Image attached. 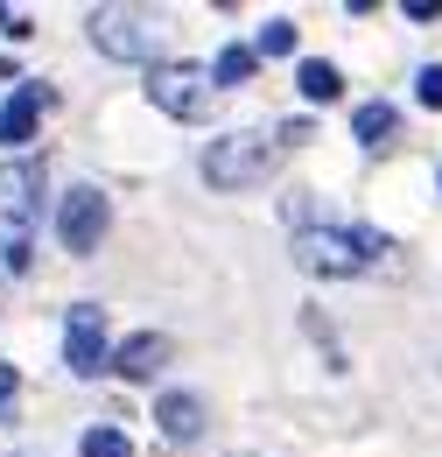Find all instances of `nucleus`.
Returning a JSON list of instances; mask_svg holds the SVG:
<instances>
[{"instance_id":"5","label":"nucleus","mask_w":442,"mask_h":457,"mask_svg":"<svg viewBox=\"0 0 442 457\" xmlns=\"http://www.w3.org/2000/svg\"><path fill=\"white\" fill-rule=\"evenodd\" d=\"M211 85H218V78H204L197 63H155V71H148V99H155L168 120H211V99H218Z\"/></svg>"},{"instance_id":"11","label":"nucleus","mask_w":442,"mask_h":457,"mask_svg":"<svg viewBox=\"0 0 442 457\" xmlns=\"http://www.w3.org/2000/svg\"><path fill=\"white\" fill-rule=\"evenodd\" d=\"M393 127H400V113H393L387 99H372V106H358V113H351V134H358V148H387Z\"/></svg>"},{"instance_id":"16","label":"nucleus","mask_w":442,"mask_h":457,"mask_svg":"<svg viewBox=\"0 0 442 457\" xmlns=\"http://www.w3.org/2000/svg\"><path fill=\"white\" fill-rule=\"evenodd\" d=\"M414 92H422V106H436V113H442V63H429V71L414 78Z\"/></svg>"},{"instance_id":"17","label":"nucleus","mask_w":442,"mask_h":457,"mask_svg":"<svg viewBox=\"0 0 442 457\" xmlns=\"http://www.w3.org/2000/svg\"><path fill=\"white\" fill-rule=\"evenodd\" d=\"M0 36H14V43H29V36H36V21H29V14H14V7H0Z\"/></svg>"},{"instance_id":"2","label":"nucleus","mask_w":442,"mask_h":457,"mask_svg":"<svg viewBox=\"0 0 442 457\" xmlns=\"http://www.w3.org/2000/svg\"><path fill=\"white\" fill-rule=\"evenodd\" d=\"M36 219H43V170H36V162H7V170H0V268H7V275L29 268Z\"/></svg>"},{"instance_id":"18","label":"nucleus","mask_w":442,"mask_h":457,"mask_svg":"<svg viewBox=\"0 0 442 457\" xmlns=\"http://www.w3.org/2000/svg\"><path fill=\"white\" fill-rule=\"evenodd\" d=\"M14 387H21V380H14V366H0V408L14 401Z\"/></svg>"},{"instance_id":"6","label":"nucleus","mask_w":442,"mask_h":457,"mask_svg":"<svg viewBox=\"0 0 442 457\" xmlns=\"http://www.w3.org/2000/svg\"><path fill=\"white\" fill-rule=\"evenodd\" d=\"M63 366H70L78 380H99V373H112L106 310H99V303H70V317H63Z\"/></svg>"},{"instance_id":"3","label":"nucleus","mask_w":442,"mask_h":457,"mask_svg":"<svg viewBox=\"0 0 442 457\" xmlns=\"http://www.w3.org/2000/svg\"><path fill=\"white\" fill-rule=\"evenodd\" d=\"M281 155H288L281 134H218L204 148V183L211 190H253L281 170Z\"/></svg>"},{"instance_id":"10","label":"nucleus","mask_w":442,"mask_h":457,"mask_svg":"<svg viewBox=\"0 0 442 457\" xmlns=\"http://www.w3.org/2000/svg\"><path fill=\"white\" fill-rule=\"evenodd\" d=\"M155 422H162L168 444H197V436H204V401L197 395H162L155 401Z\"/></svg>"},{"instance_id":"4","label":"nucleus","mask_w":442,"mask_h":457,"mask_svg":"<svg viewBox=\"0 0 442 457\" xmlns=\"http://www.w3.org/2000/svg\"><path fill=\"white\" fill-rule=\"evenodd\" d=\"M106 226H112L106 190H99V183H70L63 204H56V239H63L70 253H99V246H106Z\"/></svg>"},{"instance_id":"7","label":"nucleus","mask_w":442,"mask_h":457,"mask_svg":"<svg viewBox=\"0 0 442 457\" xmlns=\"http://www.w3.org/2000/svg\"><path fill=\"white\" fill-rule=\"evenodd\" d=\"M92 43H99L106 57H134V63L155 50L148 21H141V14H127V7H99V14H92Z\"/></svg>"},{"instance_id":"13","label":"nucleus","mask_w":442,"mask_h":457,"mask_svg":"<svg viewBox=\"0 0 442 457\" xmlns=\"http://www.w3.org/2000/svg\"><path fill=\"white\" fill-rule=\"evenodd\" d=\"M211 71H218V85H246V78L260 71V50H253V43H225Z\"/></svg>"},{"instance_id":"1","label":"nucleus","mask_w":442,"mask_h":457,"mask_svg":"<svg viewBox=\"0 0 442 457\" xmlns=\"http://www.w3.org/2000/svg\"><path fill=\"white\" fill-rule=\"evenodd\" d=\"M380 232L372 226H295V268L302 275H323V282H344V275H365L380 261Z\"/></svg>"},{"instance_id":"12","label":"nucleus","mask_w":442,"mask_h":457,"mask_svg":"<svg viewBox=\"0 0 442 457\" xmlns=\"http://www.w3.org/2000/svg\"><path fill=\"white\" fill-rule=\"evenodd\" d=\"M295 85H302V99H316V106L344 92V78H337V63H323V57H309V63H302V71H295Z\"/></svg>"},{"instance_id":"15","label":"nucleus","mask_w":442,"mask_h":457,"mask_svg":"<svg viewBox=\"0 0 442 457\" xmlns=\"http://www.w3.org/2000/svg\"><path fill=\"white\" fill-rule=\"evenodd\" d=\"M253 50H260V57H288V50H295V21H267Z\"/></svg>"},{"instance_id":"8","label":"nucleus","mask_w":442,"mask_h":457,"mask_svg":"<svg viewBox=\"0 0 442 457\" xmlns=\"http://www.w3.org/2000/svg\"><path fill=\"white\" fill-rule=\"evenodd\" d=\"M168 359H176V345H168L162 331H134V338L112 345V373H119V380H155Z\"/></svg>"},{"instance_id":"14","label":"nucleus","mask_w":442,"mask_h":457,"mask_svg":"<svg viewBox=\"0 0 442 457\" xmlns=\"http://www.w3.org/2000/svg\"><path fill=\"white\" fill-rule=\"evenodd\" d=\"M85 457H134V436L112 429V422H99V429H85Z\"/></svg>"},{"instance_id":"19","label":"nucleus","mask_w":442,"mask_h":457,"mask_svg":"<svg viewBox=\"0 0 442 457\" xmlns=\"http://www.w3.org/2000/svg\"><path fill=\"white\" fill-rule=\"evenodd\" d=\"M0 78H14V63H7V57H0Z\"/></svg>"},{"instance_id":"9","label":"nucleus","mask_w":442,"mask_h":457,"mask_svg":"<svg viewBox=\"0 0 442 457\" xmlns=\"http://www.w3.org/2000/svg\"><path fill=\"white\" fill-rule=\"evenodd\" d=\"M43 106H50V85H21L14 99H0V148H29Z\"/></svg>"}]
</instances>
